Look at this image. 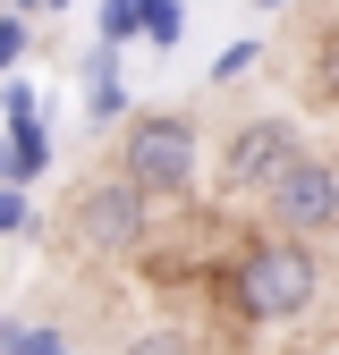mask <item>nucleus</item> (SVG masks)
<instances>
[{
  "label": "nucleus",
  "instance_id": "15",
  "mask_svg": "<svg viewBox=\"0 0 339 355\" xmlns=\"http://www.w3.org/2000/svg\"><path fill=\"white\" fill-rule=\"evenodd\" d=\"M9 9H34V0H9Z\"/></svg>",
  "mask_w": 339,
  "mask_h": 355
},
{
  "label": "nucleus",
  "instance_id": "13",
  "mask_svg": "<svg viewBox=\"0 0 339 355\" xmlns=\"http://www.w3.org/2000/svg\"><path fill=\"white\" fill-rule=\"evenodd\" d=\"M0 355H9V322H0Z\"/></svg>",
  "mask_w": 339,
  "mask_h": 355
},
{
  "label": "nucleus",
  "instance_id": "3",
  "mask_svg": "<svg viewBox=\"0 0 339 355\" xmlns=\"http://www.w3.org/2000/svg\"><path fill=\"white\" fill-rule=\"evenodd\" d=\"M144 211H153V195L127 169L119 178H94V187L76 195V237L102 245V254H127V245H144Z\"/></svg>",
  "mask_w": 339,
  "mask_h": 355
},
{
  "label": "nucleus",
  "instance_id": "4",
  "mask_svg": "<svg viewBox=\"0 0 339 355\" xmlns=\"http://www.w3.org/2000/svg\"><path fill=\"white\" fill-rule=\"evenodd\" d=\"M263 195H272V220H280L288 237H314V229H331V220H339V169L314 161V153H297Z\"/></svg>",
  "mask_w": 339,
  "mask_h": 355
},
{
  "label": "nucleus",
  "instance_id": "7",
  "mask_svg": "<svg viewBox=\"0 0 339 355\" xmlns=\"http://www.w3.org/2000/svg\"><path fill=\"white\" fill-rule=\"evenodd\" d=\"M127 34H144L136 26V0H102V42H127Z\"/></svg>",
  "mask_w": 339,
  "mask_h": 355
},
{
  "label": "nucleus",
  "instance_id": "12",
  "mask_svg": "<svg viewBox=\"0 0 339 355\" xmlns=\"http://www.w3.org/2000/svg\"><path fill=\"white\" fill-rule=\"evenodd\" d=\"M9 229H26V195H17V187H0V237H9Z\"/></svg>",
  "mask_w": 339,
  "mask_h": 355
},
{
  "label": "nucleus",
  "instance_id": "8",
  "mask_svg": "<svg viewBox=\"0 0 339 355\" xmlns=\"http://www.w3.org/2000/svg\"><path fill=\"white\" fill-rule=\"evenodd\" d=\"M9 355H68L60 330H9Z\"/></svg>",
  "mask_w": 339,
  "mask_h": 355
},
{
  "label": "nucleus",
  "instance_id": "1",
  "mask_svg": "<svg viewBox=\"0 0 339 355\" xmlns=\"http://www.w3.org/2000/svg\"><path fill=\"white\" fill-rule=\"evenodd\" d=\"M229 304L246 322H297L314 304V254L297 237H263L238 254V279H229Z\"/></svg>",
  "mask_w": 339,
  "mask_h": 355
},
{
  "label": "nucleus",
  "instance_id": "16",
  "mask_svg": "<svg viewBox=\"0 0 339 355\" xmlns=\"http://www.w3.org/2000/svg\"><path fill=\"white\" fill-rule=\"evenodd\" d=\"M263 9H280V0H263Z\"/></svg>",
  "mask_w": 339,
  "mask_h": 355
},
{
  "label": "nucleus",
  "instance_id": "14",
  "mask_svg": "<svg viewBox=\"0 0 339 355\" xmlns=\"http://www.w3.org/2000/svg\"><path fill=\"white\" fill-rule=\"evenodd\" d=\"M42 9H68V0H42Z\"/></svg>",
  "mask_w": 339,
  "mask_h": 355
},
{
  "label": "nucleus",
  "instance_id": "10",
  "mask_svg": "<svg viewBox=\"0 0 339 355\" xmlns=\"http://www.w3.org/2000/svg\"><path fill=\"white\" fill-rule=\"evenodd\" d=\"M127 355H187V347H179V330H136Z\"/></svg>",
  "mask_w": 339,
  "mask_h": 355
},
{
  "label": "nucleus",
  "instance_id": "11",
  "mask_svg": "<svg viewBox=\"0 0 339 355\" xmlns=\"http://www.w3.org/2000/svg\"><path fill=\"white\" fill-rule=\"evenodd\" d=\"M17 60H26V26H17V17H0V68H17Z\"/></svg>",
  "mask_w": 339,
  "mask_h": 355
},
{
  "label": "nucleus",
  "instance_id": "2",
  "mask_svg": "<svg viewBox=\"0 0 339 355\" xmlns=\"http://www.w3.org/2000/svg\"><path fill=\"white\" fill-rule=\"evenodd\" d=\"M119 169L136 178L144 195H187V187H195V119H179V110L136 119V127H127Z\"/></svg>",
  "mask_w": 339,
  "mask_h": 355
},
{
  "label": "nucleus",
  "instance_id": "9",
  "mask_svg": "<svg viewBox=\"0 0 339 355\" xmlns=\"http://www.w3.org/2000/svg\"><path fill=\"white\" fill-rule=\"evenodd\" d=\"M254 60H263V51H254V42H229V51H221V60H212V76H221V85H238V76H246Z\"/></svg>",
  "mask_w": 339,
  "mask_h": 355
},
{
  "label": "nucleus",
  "instance_id": "6",
  "mask_svg": "<svg viewBox=\"0 0 339 355\" xmlns=\"http://www.w3.org/2000/svg\"><path fill=\"white\" fill-rule=\"evenodd\" d=\"M136 26H144V42L170 51V42L187 34V9H179V0H136Z\"/></svg>",
  "mask_w": 339,
  "mask_h": 355
},
{
  "label": "nucleus",
  "instance_id": "5",
  "mask_svg": "<svg viewBox=\"0 0 339 355\" xmlns=\"http://www.w3.org/2000/svg\"><path fill=\"white\" fill-rule=\"evenodd\" d=\"M288 161H297V127H288V119H254V127H238V136H229L221 178H229V195H263Z\"/></svg>",
  "mask_w": 339,
  "mask_h": 355
}]
</instances>
